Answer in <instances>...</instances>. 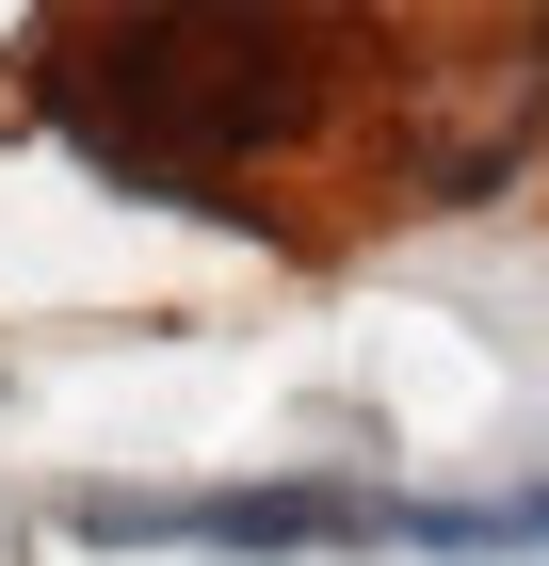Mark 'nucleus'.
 I'll return each mask as SVG.
<instances>
[{"instance_id": "obj_1", "label": "nucleus", "mask_w": 549, "mask_h": 566, "mask_svg": "<svg viewBox=\"0 0 549 566\" xmlns=\"http://www.w3.org/2000/svg\"><path fill=\"white\" fill-rule=\"evenodd\" d=\"M307 49L292 17H97V33H49L33 97L65 114L82 163H114L129 195H178V211L258 227L243 163L307 114Z\"/></svg>"}, {"instance_id": "obj_2", "label": "nucleus", "mask_w": 549, "mask_h": 566, "mask_svg": "<svg viewBox=\"0 0 549 566\" xmlns=\"http://www.w3.org/2000/svg\"><path fill=\"white\" fill-rule=\"evenodd\" d=\"M82 534H194V551H307V534H421V502H356V485H226V502H114L97 485Z\"/></svg>"}, {"instance_id": "obj_3", "label": "nucleus", "mask_w": 549, "mask_h": 566, "mask_svg": "<svg viewBox=\"0 0 549 566\" xmlns=\"http://www.w3.org/2000/svg\"><path fill=\"white\" fill-rule=\"evenodd\" d=\"M534 534H549V502H534Z\"/></svg>"}]
</instances>
